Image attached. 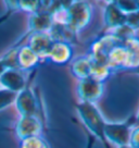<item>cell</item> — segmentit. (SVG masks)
Returning a JSON list of instances; mask_svg holds the SVG:
<instances>
[{
	"label": "cell",
	"instance_id": "cell-11",
	"mask_svg": "<svg viewBox=\"0 0 139 148\" xmlns=\"http://www.w3.org/2000/svg\"><path fill=\"white\" fill-rule=\"evenodd\" d=\"M73 50L66 42H55L47 59L57 64H65L71 59Z\"/></svg>",
	"mask_w": 139,
	"mask_h": 148
},
{
	"label": "cell",
	"instance_id": "cell-17",
	"mask_svg": "<svg viewBox=\"0 0 139 148\" xmlns=\"http://www.w3.org/2000/svg\"><path fill=\"white\" fill-rule=\"evenodd\" d=\"M18 97V94L8 89H1L0 90V110L5 109V107L11 105Z\"/></svg>",
	"mask_w": 139,
	"mask_h": 148
},
{
	"label": "cell",
	"instance_id": "cell-1",
	"mask_svg": "<svg viewBox=\"0 0 139 148\" xmlns=\"http://www.w3.org/2000/svg\"><path fill=\"white\" fill-rule=\"evenodd\" d=\"M77 112L80 116V119L84 122L85 126L88 129L90 134L96 136L101 143L109 148L108 140L104 136V127H106V122L103 120L102 116L93 103L88 102H80L76 106Z\"/></svg>",
	"mask_w": 139,
	"mask_h": 148
},
{
	"label": "cell",
	"instance_id": "cell-14",
	"mask_svg": "<svg viewBox=\"0 0 139 148\" xmlns=\"http://www.w3.org/2000/svg\"><path fill=\"white\" fill-rule=\"evenodd\" d=\"M128 52V69H139V38L134 36L124 42Z\"/></svg>",
	"mask_w": 139,
	"mask_h": 148
},
{
	"label": "cell",
	"instance_id": "cell-12",
	"mask_svg": "<svg viewBox=\"0 0 139 148\" xmlns=\"http://www.w3.org/2000/svg\"><path fill=\"white\" fill-rule=\"evenodd\" d=\"M40 58L28 46H22L18 51V66L19 70H33L39 63Z\"/></svg>",
	"mask_w": 139,
	"mask_h": 148
},
{
	"label": "cell",
	"instance_id": "cell-20",
	"mask_svg": "<svg viewBox=\"0 0 139 148\" xmlns=\"http://www.w3.org/2000/svg\"><path fill=\"white\" fill-rule=\"evenodd\" d=\"M93 143H95V138H93V135L89 134V136H88V143H87V146H86V148H93Z\"/></svg>",
	"mask_w": 139,
	"mask_h": 148
},
{
	"label": "cell",
	"instance_id": "cell-13",
	"mask_svg": "<svg viewBox=\"0 0 139 148\" xmlns=\"http://www.w3.org/2000/svg\"><path fill=\"white\" fill-rule=\"evenodd\" d=\"M71 71L74 76L79 79H85L91 75V60L88 56H85L74 61L71 65Z\"/></svg>",
	"mask_w": 139,
	"mask_h": 148
},
{
	"label": "cell",
	"instance_id": "cell-15",
	"mask_svg": "<svg viewBox=\"0 0 139 148\" xmlns=\"http://www.w3.org/2000/svg\"><path fill=\"white\" fill-rule=\"evenodd\" d=\"M117 8L126 15L136 13L139 11V0H119L114 1Z\"/></svg>",
	"mask_w": 139,
	"mask_h": 148
},
{
	"label": "cell",
	"instance_id": "cell-19",
	"mask_svg": "<svg viewBox=\"0 0 139 148\" xmlns=\"http://www.w3.org/2000/svg\"><path fill=\"white\" fill-rule=\"evenodd\" d=\"M129 146L132 148H139V126H135L134 130L132 131Z\"/></svg>",
	"mask_w": 139,
	"mask_h": 148
},
{
	"label": "cell",
	"instance_id": "cell-16",
	"mask_svg": "<svg viewBox=\"0 0 139 148\" xmlns=\"http://www.w3.org/2000/svg\"><path fill=\"white\" fill-rule=\"evenodd\" d=\"M20 148H48V145L39 136H36V137L22 139V143L20 144Z\"/></svg>",
	"mask_w": 139,
	"mask_h": 148
},
{
	"label": "cell",
	"instance_id": "cell-10",
	"mask_svg": "<svg viewBox=\"0 0 139 148\" xmlns=\"http://www.w3.org/2000/svg\"><path fill=\"white\" fill-rule=\"evenodd\" d=\"M126 21H127V15L117 8L115 2L114 1L109 2L104 10V23L107 27L115 29L125 25Z\"/></svg>",
	"mask_w": 139,
	"mask_h": 148
},
{
	"label": "cell",
	"instance_id": "cell-9",
	"mask_svg": "<svg viewBox=\"0 0 139 148\" xmlns=\"http://www.w3.org/2000/svg\"><path fill=\"white\" fill-rule=\"evenodd\" d=\"M16 107L21 112L22 116H35L37 107H36V99L31 88L26 85L22 92L18 94V97L15 99Z\"/></svg>",
	"mask_w": 139,
	"mask_h": 148
},
{
	"label": "cell",
	"instance_id": "cell-7",
	"mask_svg": "<svg viewBox=\"0 0 139 148\" xmlns=\"http://www.w3.org/2000/svg\"><path fill=\"white\" fill-rule=\"evenodd\" d=\"M55 42L47 33H35L32 34L27 46L32 49L39 58H47Z\"/></svg>",
	"mask_w": 139,
	"mask_h": 148
},
{
	"label": "cell",
	"instance_id": "cell-2",
	"mask_svg": "<svg viewBox=\"0 0 139 148\" xmlns=\"http://www.w3.org/2000/svg\"><path fill=\"white\" fill-rule=\"evenodd\" d=\"M136 126V116H130L129 119L122 123H107L104 127V136L108 143L115 144L119 147L129 145L132 131Z\"/></svg>",
	"mask_w": 139,
	"mask_h": 148
},
{
	"label": "cell",
	"instance_id": "cell-3",
	"mask_svg": "<svg viewBox=\"0 0 139 148\" xmlns=\"http://www.w3.org/2000/svg\"><path fill=\"white\" fill-rule=\"evenodd\" d=\"M91 18V9L88 2L73 1L72 5L66 10V25L75 33L80 31L89 23Z\"/></svg>",
	"mask_w": 139,
	"mask_h": 148
},
{
	"label": "cell",
	"instance_id": "cell-22",
	"mask_svg": "<svg viewBox=\"0 0 139 148\" xmlns=\"http://www.w3.org/2000/svg\"><path fill=\"white\" fill-rule=\"evenodd\" d=\"M137 72L139 73V69L137 70ZM136 126H139V111L137 113V116H136Z\"/></svg>",
	"mask_w": 139,
	"mask_h": 148
},
{
	"label": "cell",
	"instance_id": "cell-4",
	"mask_svg": "<svg viewBox=\"0 0 139 148\" xmlns=\"http://www.w3.org/2000/svg\"><path fill=\"white\" fill-rule=\"evenodd\" d=\"M77 92L82 102L95 103L103 94V83L91 77L80 79Z\"/></svg>",
	"mask_w": 139,
	"mask_h": 148
},
{
	"label": "cell",
	"instance_id": "cell-18",
	"mask_svg": "<svg viewBox=\"0 0 139 148\" xmlns=\"http://www.w3.org/2000/svg\"><path fill=\"white\" fill-rule=\"evenodd\" d=\"M126 25L129 26L133 31H137L139 29V11H137L136 13L129 14L127 15V21H126Z\"/></svg>",
	"mask_w": 139,
	"mask_h": 148
},
{
	"label": "cell",
	"instance_id": "cell-21",
	"mask_svg": "<svg viewBox=\"0 0 139 148\" xmlns=\"http://www.w3.org/2000/svg\"><path fill=\"white\" fill-rule=\"evenodd\" d=\"M7 70H8V69H7V66L5 65V63L2 62V60H0V76L5 73Z\"/></svg>",
	"mask_w": 139,
	"mask_h": 148
},
{
	"label": "cell",
	"instance_id": "cell-5",
	"mask_svg": "<svg viewBox=\"0 0 139 148\" xmlns=\"http://www.w3.org/2000/svg\"><path fill=\"white\" fill-rule=\"evenodd\" d=\"M53 24L55 22L52 13H50L48 10L40 8L35 13H33L29 18V32L31 34L46 33V31H50Z\"/></svg>",
	"mask_w": 139,
	"mask_h": 148
},
{
	"label": "cell",
	"instance_id": "cell-6",
	"mask_svg": "<svg viewBox=\"0 0 139 148\" xmlns=\"http://www.w3.org/2000/svg\"><path fill=\"white\" fill-rule=\"evenodd\" d=\"M15 131L21 139L36 137L42 132V124L36 116H25L19 121Z\"/></svg>",
	"mask_w": 139,
	"mask_h": 148
},
{
	"label": "cell",
	"instance_id": "cell-8",
	"mask_svg": "<svg viewBox=\"0 0 139 148\" xmlns=\"http://www.w3.org/2000/svg\"><path fill=\"white\" fill-rule=\"evenodd\" d=\"M0 83L5 86V89L19 94L26 87V81L20 70L8 69L0 76Z\"/></svg>",
	"mask_w": 139,
	"mask_h": 148
},
{
	"label": "cell",
	"instance_id": "cell-23",
	"mask_svg": "<svg viewBox=\"0 0 139 148\" xmlns=\"http://www.w3.org/2000/svg\"><path fill=\"white\" fill-rule=\"evenodd\" d=\"M119 148H132L129 146V145H125V146H121V147H119Z\"/></svg>",
	"mask_w": 139,
	"mask_h": 148
}]
</instances>
